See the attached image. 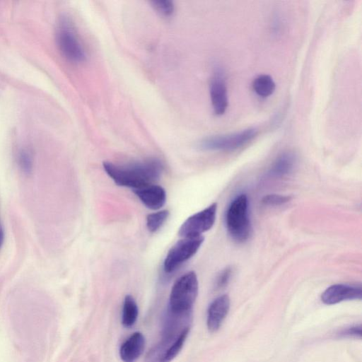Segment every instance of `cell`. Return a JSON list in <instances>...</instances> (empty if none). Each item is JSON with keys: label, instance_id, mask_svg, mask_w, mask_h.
I'll list each match as a JSON object with an SVG mask.
<instances>
[{"label": "cell", "instance_id": "1", "mask_svg": "<svg viewBox=\"0 0 362 362\" xmlns=\"http://www.w3.org/2000/svg\"><path fill=\"white\" fill-rule=\"evenodd\" d=\"M103 168L115 183L132 189L153 184L160 177L163 165L156 158L126 165L103 162Z\"/></svg>", "mask_w": 362, "mask_h": 362}, {"label": "cell", "instance_id": "2", "mask_svg": "<svg viewBox=\"0 0 362 362\" xmlns=\"http://www.w3.org/2000/svg\"><path fill=\"white\" fill-rule=\"evenodd\" d=\"M190 327L163 324L161 338L146 356L145 362H170L180 353L189 334Z\"/></svg>", "mask_w": 362, "mask_h": 362}, {"label": "cell", "instance_id": "3", "mask_svg": "<svg viewBox=\"0 0 362 362\" xmlns=\"http://www.w3.org/2000/svg\"><path fill=\"white\" fill-rule=\"evenodd\" d=\"M199 284L193 271L180 276L174 283L168 309L174 313H192V308L198 295Z\"/></svg>", "mask_w": 362, "mask_h": 362}, {"label": "cell", "instance_id": "4", "mask_svg": "<svg viewBox=\"0 0 362 362\" xmlns=\"http://www.w3.org/2000/svg\"><path fill=\"white\" fill-rule=\"evenodd\" d=\"M226 223L234 240L243 242L250 237L252 228L246 194H239L231 202L226 211Z\"/></svg>", "mask_w": 362, "mask_h": 362}, {"label": "cell", "instance_id": "5", "mask_svg": "<svg viewBox=\"0 0 362 362\" xmlns=\"http://www.w3.org/2000/svg\"><path fill=\"white\" fill-rule=\"evenodd\" d=\"M56 35L58 47L66 59L74 63L86 60V51L69 20L61 21Z\"/></svg>", "mask_w": 362, "mask_h": 362}, {"label": "cell", "instance_id": "6", "mask_svg": "<svg viewBox=\"0 0 362 362\" xmlns=\"http://www.w3.org/2000/svg\"><path fill=\"white\" fill-rule=\"evenodd\" d=\"M257 134L256 129L247 128L231 134L212 136L202 139L199 147L205 151H233L250 142Z\"/></svg>", "mask_w": 362, "mask_h": 362}, {"label": "cell", "instance_id": "7", "mask_svg": "<svg viewBox=\"0 0 362 362\" xmlns=\"http://www.w3.org/2000/svg\"><path fill=\"white\" fill-rule=\"evenodd\" d=\"M204 240L203 236L183 238L178 240L168 251L164 262L165 272L170 274L182 263L194 256Z\"/></svg>", "mask_w": 362, "mask_h": 362}, {"label": "cell", "instance_id": "8", "mask_svg": "<svg viewBox=\"0 0 362 362\" xmlns=\"http://www.w3.org/2000/svg\"><path fill=\"white\" fill-rule=\"evenodd\" d=\"M217 211L216 203H213L206 209L187 218L179 228L178 234L182 238H195L214 226Z\"/></svg>", "mask_w": 362, "mask_h": 362}, {"label": "cell", "instance_id": "9", "mask_svg": "<svg viewBox=\"0 0 362 362\" xmlns=\"http://www.w3.org/2000/svg\"><path fill=\"white\" fill-rule=\"evenodd\" d=\"M209 93L211 106L216 115L225 113L228 106V97L224 73L216 68L210 82Z\"/></svg>", "mask_w": 362, "mask_h": 362}, {"label": "cell", "instance_id": "10", "mask_svg": "<svg viewBox=\"0 0 362 362\" xmlns=\"http://www.w3.org/2000/svg\"><path fill=\"white\" fill-rule=\"evenodd\" d=\"M361 286L347 284H334L328 287L322 294L321 300L327 305H333L344 300L361 299Z\"/></svg>", "mask_w": 362, "mask_h": 362}, {"label": "cell", "instance_id": "11", "mask_svg": "<svg viewBox=\"0 0 362 362\" xmlns=\"http://www.w3.org/2000/svg\"><path fill=\"white\" fill-rule=\"evenodd\" d=\"M230 308V298L228 295H221L215 298L207 310L206 325L211 332H216L226 318Z\"/></svg>", "mask_w": 362, "mask_h": 362}, {"label": "cell", "instance_id": "12", "mask_svg": "<svg viewBox=\"0 0 362 362\" xmlns=\"http://www.w3.org/2000/svg\"><path fill=\"white\" fill-rule=\"evenodd\" d=\"M133 192L143 204L150 209L158 210L160 209L166 201L165 189L156 184L133 189Z\"/></svg>", "mask_w": 362, "mask_h": 362}, {"label": "cell", "instance_id": "13", "mask_svg": "<svg viewBox=\"0 0 362 362\" xmlns=\"http://www.w3.org/2000/svg\"><path fill=\"white\" fill-rule=\"evenodd\" d=\"M144 347V336L136 332L122 344L119 349L120 358L124 362H135L142 354Z\"/></svg>", "mask_w": 362, "mask_h": 362}, {"label": "cell", "instance_id": "14", "mask_svg": "<svg viewBox=\"0 0 362 362\" xmlns=\"http://www.w3.org/2000/svg\"><path fill=\"white\" fill-rule=\"evenodd\" d=\"M295 163L296 157L293 153H283L276 158L269 170V174L277 177L286 175L292 171Z\"/></svg>", "mask_w": 362, "mask_h": 362}, {"label": "cell", "instance_id": "15", "mask_svg": "<svg viewBox=\"0 0 362 362\" xmlns=\"http://www.w3.org/2000/svg\"><path fill=\"white\" fill-rule=\"evenodd\" d=\"M139 308L134 298L127 295L124 299L122 311V323L125 327H132L136 322Z\"/></svg>", "mask_w": 362, "mask_h": 362}, {"label": "cell", "instance_id": "16", "mask_svg": "<svg viewBox=\"0 0 362 362\" xmlns=\"http://www.w3.org/2000/svg\"><path fill=\"white\" fill-rule=\"evenodd\" d=\"M252 88L257 95L265 98L274 93L276 84L272 76L267 74H262L254 79Z\"/></svg>", "mask_w": 362, "mask_h": 362}, {"label": "cell", "instance_id": "17", "mask_svg": "<svg viewBox=\"0 0 362 362\" xmlns=\"http://www.w3.org/2000/svg\"><path fill=\"white\" fill-rule=\"evenodd\" d=\"M168 210L164 209L149 214L146 216V227L148 230L154 233L160 229L169 216Z\"/></svg>", "mask_w": 362, "mask_h": 362}, {"label": "cell", "instance_id": "18", "mask_svg": "<svg viewBox=\"0 0 362 362\" xmlns=\"http://www.w3.org/2000/svg\"><path fill=\"white\" fill-rule=\"evenodd\" d=\"M17 163L23 173H30L33 167V158L30 151L25 148L21 149L18 153Z\"/></svg>", "mask_w": 362, "mask_h": 362}, {"label": "cell", "instance_id": "19", "mask_svg": "<svg viewBox=\"0 0 362 362\" xmlns=\"http://www.w3.org/2000/svg\"><path fill=\"white\" fill-rule=\"evenodd\" d=\"M151 4L154 10L164 17L171 16L175 11L173 2L169 0H155Z\"/></svg>", "mask_w": 362, "mask_h": 362}, {"label": "cell", "instance_id": "20", "mask_svg": "<svg viewBox=\"0 0 362 362\" xmlns=\"http://www.w3.org/2000/svg\"><path fill=\"white\" fill-rule=\"evenodd\" d=\"M290 199L289 196L272 194L264 196L262 202L268 206H279L287 203Z\"/></svg>", "mask_w": 362, "mask_h": 362}, {"label": "cell", "instance_id": "21", "mask_svg": "<svg viewBox=\"0 0 362 362\" xmlns=\"http://www.w3.org/2000/svg\"><path fill=\"white\" fill-rule=\"evenodd\" d=\"M231 275V269L230 268H226L219 274L218 279L216 280V286L218 288H221L225 286L230 277Z\"/></svg>", "mask_w": 362, "mask_h": 362}, {"label": "cell", "instance_id": "22", "mask_svg": "<svg viewBox=\"0 0 362 362\" xmlns=\"http://www.w3.org/2000/svg\"><path fill=\"white\" fill-rule=\"evenodd\" d=\"M341 334L344 337H361V326H354L344 329Z\"/></svg>", "mask_w": 362, "mask_h": 362}, {"label": "cell", "instance_id": "23", "mask_svg": "<svg viewBox=\"0 0 362 362\" xmlns=\"http://www.w3.org/2000/svg\"><path fill=\"white\" fill-rule=\"evenodd\" d=\"M4 240V233L2 226L0 224V249L1 248Z\"/></svg>", "mask_w": 362, "mask_h": 362}]
</instances>
